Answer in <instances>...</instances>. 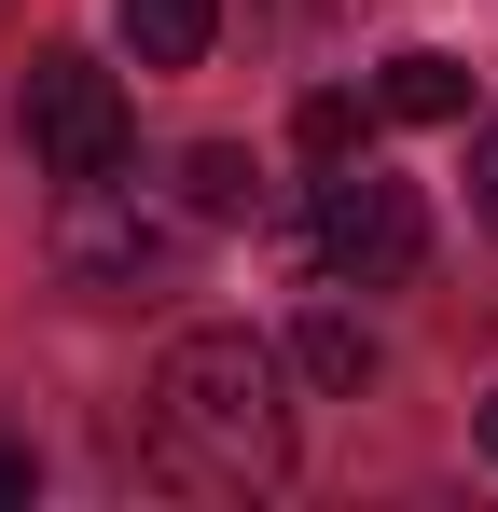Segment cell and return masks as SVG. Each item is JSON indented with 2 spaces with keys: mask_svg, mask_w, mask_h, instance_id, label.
<instances>
[{
  "mask_svg": "<svg viewBox=\"0 0 498 512\" xmlns=\"http://www.w3.org/2000/svg\"><path fill=\"white\" fill-rule=\"evenodd\" d=\"M153 471L194 499H263L291 485V374L263 333H180L153 374Z\"/></svg>",
  "mask_w": 498,
  "mask_h": 512,
  "instance_id": "6da1fadb",
  "label": "cell"
},
{
  "mask_svg": "<svg viewBox=\"0 0 498 512\" xmlns=\"http://www.w3.org/2000/svg\"><path fill=\"white\" fill-rule=\"evenodd\" d=\"M291 263L319 277V291H402L415 263H429V208H415V180L388 167H319V208L291 222Z\"/></svg>",
  "mask_w": 498,
  "mask_h": 512,
  "instance_id": "7a4b0ae2",
  "label": "cell"
},
{
  "mask_svg": "<svg viewBox=\"0 0 498 512\" xmlns=\"http://www.w3.org/2000/svg\"><path fill=\"white\" fill-rule=\"evenodd\" d=\"M194 236V208H153V194H125L111 180H56V263H70V291H153L166 263Z\"/></svg>",
  "mask_w": 498,
  "mask_h": 512,
  "instance_id": "3957f363",
  "label": "cell"
},
{
  "mask_svg": "<svg viewBox=\"0 0 498 512\" xmlns=\"http://www.w3.org/2000/svg\"><path fill=\"white\" fill-rule=\"evenodd\" d=\"M14 125H28L42 180H111V167H125V139H139V111H125V84H111L97 56H28Z\"/></svg>",
  "mask_w": 498,
  "mask_h": 512,
  "instance_id": "277c9868",
  "label": "cell"
},
{
  "mask_svg": "<svg viewBox=\"0 0 498 512\" xmlns=\"http://www.w3.org/2000/svg\"><path fill=\"white\" fill-rule=\"evenodd\" d=\"M374 111H388V125H457V111H471V56H443V42L388 56V70H374Z\"/></svg>",
  "mask_w": 498,
  "mask_h": 512,
  "instance_id": "5b68a950",
  "label": "cell"
},
{
  "mask_svg": "<svg viewBox=\"0 0 498 512\" xmlns=\"http://www.w3.org/2000/svg\"><path fill=\"white\" fill-rule=\"evenodd\" d=\"M111 14H125V56L139 70H194L222 42V0H111Z\"/></svg>",
  "mask_w": 498,
  "mask_h": 512,
  "instance_id": "8992f818",
  "label": "cell"
},
{
  "mask_svg": "<svg viewBox=\"0 0 498 512\" xmlns=\"http://www.w3.org/2000/svg\"><path fill=\"white\" fill-rule=\"evenodd\" d=\"M291 374H305V388H374V333H360L346 305H305V333H291Z\"/></svg>",
  "mask_w": 498,
  "mask_h": 512,
  "instance_id": "52a82bcc",
  "label": "cell"
},
{
  "mask_svg": "<svg viewBox=\"0 0 498 512\" xmlns=\"http://www.w3.org/2000/svg\"><path fill=\"white\" fill-rule=\"evenodd\" d=\"M180 208H194V222H249V153L236 139H208V153L180 167Z\"/></svg>",
  "mask_w": 498,
  "mask_h": 512,
  "instance_id": "ba28073f",
  "label": "cell"
},
{
  "mask_svg": "<svg viewBox=\"0 0 498 512\" xmlns=\"http://www.w3.org/2000/svg\"><path fill=\"white\" fill-rule=\"evenodd\" d=\"M291 139H305V167H346V153H360V97H346V84H319L305 111H291Z\"/></svg>",
  "mask_w": 498,
  "mask_h": 512,
  "instance_id": "9c48e42d",
  "label": "cell"
},
{
  "mask_svg": "<svg viewBox=\"0 0 498 512\" xmlns=\"http://www.w3.org/2000/svg\"><path fill=\"white\" fill-rule=\"evenodd\" d=\"M471 208L498 222V125H485V153H471Z\"/></svg>",
  "mask_w": 498,
  "mask_h": 512,
  "instance_id": "30bf717a",
  "label": "cell"
},
{
  "mask_svg": "<svg viewBox=\"0 0 498 512\" xmlns=\"http://www.w3.org/2000/svg\"><path fill=\"white\" fill-rule=\"evenodd\" d=\"M0 512H28V443H0Z\"/></svg>",
  "mask_w": 498,
  "mask_h": 512,
  "instance_id": "8fae6325",
  "label": "cell"
},
{
  "mask_svg": "<svg viewBox=\"0 0 498 512\" xmlns=\"http://www.w3.org/2000/svg\"><path fill=\"white\" fill-rule=\"evenodd\" d=\"M485 457H498V402H485Z\"/></svg>",
  "mask_w": 498,
  "mask_h": 512,
  "instance_id": "7c38bea8",
  "label": "cell"
}]
</instances>
